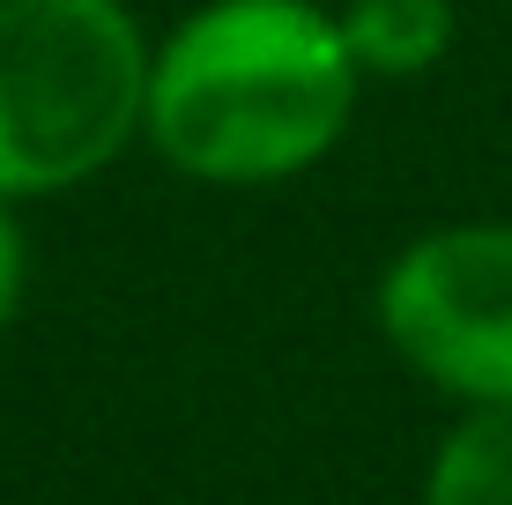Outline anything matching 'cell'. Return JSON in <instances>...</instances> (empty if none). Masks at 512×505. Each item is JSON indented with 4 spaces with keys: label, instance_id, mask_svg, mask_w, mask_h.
I'll return each mask as SVG.
<instances>
[{
    "label": "cell",
    "instance_id": "6da1fadb",
    "mask_svg": "<svg viewBox=\"0 0 512 505\" xmlns=\"http://www.w3.org/2000/svg\"><path fill=\"white\" fill-rule=\"evenodd\" d=\"M357 52L320 0H201L149 45L141 134L201 186H282L357 119Z\"/></svg>",
    "mask_w": 512,
    "mask_h": 505
},
{
    "label": "cell",
    "instance_id": "7a4b0ae2",
    "mask_svg": "<svg viewBox=\"0 0 512 505\" xmlns=\"http://www.w3.org/2000/svg\"><path fill=\"white\" fill-rule=\"evenodd\" d=\"M149 38L127 0H0V201L97 179L141 134Z\"/></svg>",
    "mask_w": 512,
    "mask_h": 505
},
{
    "label": "cell",
    "instance_id": "8992f818",
    "mask_svg": "<svg viewBox=\"0 0 512 505\" xmlns=\"http://www.w3.org/2000/svg\"><path fill=\"white\" fill-rule=\"evenodd\" d=\"M23 283H30V238L15 223V201H0V335L23 312Z\"/></svg>",
    "mask_w": 512,
    "mask_h": 505
},
{
    "label": "cell",
    "instance_id": "3957f363",
    "mask_svg": "<svg viewBox=\"0 0 512 505\" xmlns=\"http://www.w3.org/2000/svg\"><path fill=\"white\" fill-rule=\"evenodd\" d=\"M386 350L461 409L512 402V223H446L379 275Z\"/></svg>",
    "mask_w": 512,
    "mask_h": 505
},
{
    "label": "cell",
    "instance_id": "5b68a950",
    "mask_svg": "<svg viewBox=\"0 0 512 505\" xmlns=\"http://www.w3.org/2000/svg\"><path fill=\"white\" fill-rule=\"evenodd\" d=\"M423 505H512V402L505 409H468L438 439Z\"/></svg>",
    "mask_w": 512,
    "mask_h": 505
},
{
    "label": "cell",
    "instance_id": "277c9868",
    "mask_svg": "<svg viewBox=\"0 0 512 505\" xmlns=\"http://www.w3.org/2000/svg\"><path fill=\"white\" fill-rule=\"evenodd\" d=\"M453 30H461L453 0H349L342 8V38L357 52V67L386 82L431 75L453 52Z\"/></svg>",
    "mask_w": 512,
    "mask_h": 505
}]
</instances>
